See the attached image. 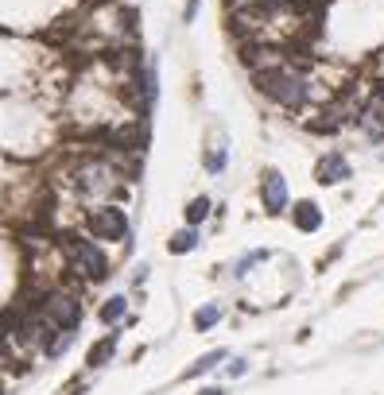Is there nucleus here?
Here are the masks:
<instances>
[{
  "instance_id": "obj_6",
  "label": "nucleus",
  "mask_w": 384,
  "mask_h": 395,
  "mask_svg": "<svg viewBox=\"0 0 384 395\" xmlns=\"http://www.w3.org/2000/svg\"><path fill=\"white\" fill-rule=\"evenodd\" d=\"M354 125L361 128L365 139H373V144H380V139H384V86H377L361 105H357Z\"/></svg>"
},
{
  "instance_id": "obj_11",
  "label": "nucleus",
  "mask_w": 384,
  "mask_h": 395,
  "mask_svg": "<svg viewBox=\"0 0 384 395\" xmlns=\"http://www.w3.org/2000/svg\"><path fill=\"white\" fill-rule=\"evenodd\" d=\"M210 217H214V198L210 194H194L183 205V225H191V229H202Z\"/></svg>"
},
{
  "instance_id": "obj_19",
  "label": "nucleus",
  "mask_w": 384,
  "mask_h": 395,
  "mask_svg": "<svg viewBox=\"0 0 384 395\" xmlns=\"http://www.w3.org/2000/svg\"><path fill=\"white\" fill-rule=\"evenodd\" d=\"M198 8H202V0H186V4H183V23L198 20Z\"/></svg>"
},
{
  "instance_id": "obj_10",
  "label": "nucleus",
  "mask_w": 384,
  "mask_h": 395,
  "mask_svg": "<svg viewBox=\"0 0 384 395\" xmlns=\"http://www.w3.org/2000/svg\"><path fill=\"white\" fill-rule=\"evenodd\" d=\"M117 345H120V333L113 329V333H105V337H97L94 345H89V353H86V368L94 372V368H105V365H113L117 360Z\"/></svg>"
},
{
  "instance_id": "obj_7",
  "label": "nucleus",
  "mask_w": 384,
  "mask_h": 395,
  "mask_svg": "<svg viewBox=\"0 0 384 395\" xmlns=\"http://www.w3.org/2000/svg\"><path fill=\"white\" fill-rule=\"evenodd\" d=\"M346 178H354V163H349L346 151L330 147V151H322L315 159V183L318 186H341Z\"/></svg>"
},
{
  "instance_id": "obj_2",
  "label": "nucleus",
  "mask_w": 384,
  "mask_h": 395,
  "mask_svg": "<svg viewBox=\"0 0 384 395\" xmlns=\"http://www.w3.org/2000/svg\"><path fill=\"white\" fill-rule=\"evenodd\" d=\"M55 252H59V263L67 268V275L74 279L78 287H101L105 279L113 275V260H109V252H105V244H97L94 236H86L81 229L59 233Z\"/></svg>"
},
{
  "instance_id": "obj_4",
  "label": "nucleus",
  "mask_w": 384,
  "mask_h": 395,
  "mask_svg": "<svg viewBox=\"0 0 384 395\" xmlns=\"http://www.w3.org/2000/svg\"><path fill=\"white\" fill-rule=\"evenodd\" d=\"M81 233L94 236L97 244H125V236L132 233V217L120 202H94L81 213Z\"/></svg>"
},
{
  "instance_id": "obj_18",
  "label": "nucleus",
  "mask_w": 384,
  "mask_h": 395,
  "mask_svg": "<svg viewBox=\"0 0 384 395\" xmlns=\"http://www.w3.org/2000/svg\"><path fill=\"white\" fill-rule=\"evenodd\" d=\"M244 372H249V357H230L225 360V376H230V380H241Z\"/></svg>"
},
{
  "instance_id": "obj_1",
  "label": "nucleus",
  "mask_w": 384,
  "mask_h": 395,
  "mask_svg": "<svg viewBox=\"0 0 384 395\" xmlns=\"http://www.w3.org/2000/svg\"><path fill=\"white\" fill-rule=\"evenodd\" d=\"M67 186L86 205H94V202H117V198L128 190V178H125V171L109 159L105 147H94V151H81L67 167Z\"/></svg>"
},
{
  "instance_id": "obj_20",
  "label": "nucleus",
  "mask_w": 384,
  "mask_h": 395,
  "mask_svg": "<svg viewBox=\"0 0 384 395\" xmlns=\"http://www.w3.org/2000/svg\"><path fill=\"white\" fill-rule=\"evenodd\" d=\"M198 395H225V388H222V384H206Z\"/></svg>"
},
{
  "instance_id": "obj_8",
  "label": "nucleus",
  "mask_w": 384,
  "mask_h": 395,
  "mask_svg": "<svg viewBox=\"0 0 384 395\" xmlns=\"http://www.w3.org/2000/svg\"><path fill=\"white\" fill-rule=\"evenodd\" d=\"M288 217H291V225L299 229V233H318V229L326 225V213H322V205L315 202V198H299V202H291L288 205Z\"/></svg>"
},
{
  "instance_id": "obj_21",
  "label": "nucleus",
  "mask_w": 384,
  "mask_h": 395,
  "mask_svg": "<svg viewBox=\"0 0 384 395\" xmlns=\"http://www.w3.org/2000/svg\"><path fill=\"white\" fill-rule=\"evenodd\" d=\"M144 279H148V268H144V263H140V268H136V275H132V283H136V287H140V283H144Z\"/></svg>"
},
{
  "instance_id": "obj_12",
  "label": "nucleus",
  "mask_w": 384,
  "mask_h": 395,
  "mask_svg": "<svg viewBox=\"0 0 384 395\" xmlns=\"http://www.w3.org/2000/svg\"><path fill=\"white\" fill-rule=\"evenodd\" d=\"M78 341V329H51V337L43 341V349H39V357H47V360H59V357H67V349Z\"/></svg>"
},
{
  "instance_id": "obj_13",
  "label": "nucleus",
  "mask_w": 384,
  "mask_h": 395,
  "mask_svg": "<svg viewBox=\"0 0 384 395\" xmlns=\"http://www.w3.org/2000/svg\"><path fill=\"white\" fill-rule=\"evenodd\" d=\"M268 260H272V248H252V252H244V256H237V260H233L230 275L237 279V283H241V279H249L252 271H256L260 263H268Z\"/></svg>"
},
{
  "instance_id": "obj_5",
  "label": "nucleus",
  "mask_w": 384,
  "mask_h": 395,
  "mask_svg": "<svg viewBox=\"0 0 384 395\" xmlns=\"http://www.w3.org/2000/svg\"><path fill=\"white\" fill-rule=\"evenodd\" d=\"M256 198H260V210H264L268 217H280V213H288L291 190H288V178H283L280 167H264V171H260Z\"/></svg>"
},
{
  "instance_id": "obj_17",
  "label": "nucleus",
  "mask_w": 384,
  "mask_h": 395,
  "mask_svg": "<svg viewBox=\"0 0 384 395\" xmlns=\"http://www.w3.org/2000/svg\"><path fill=\"white\" fill-rule=\"evenodd\" d=\"M225 167H230V147L210 144L206 151H202V171H206L210 178H218V175H225Z\"/></svg>"
},
{
  "instance_id": "obj_14",
  "label": "nucleus",
  "mask_w": 384,
  "mask_h": 395,
  "mask_svg": "<svg viewBox=\"0 0 384 395\" xmlns=\"http://www.w3.org/2000/svg\"><path fill=\"white\" fill-rule=\"evenodd\" d=\"M198 244H202V236H198V229H191V225L175 229V233L167 236V252H171V256H191Z\"/></svg>"
},
{
  "instance_id": "obj_9",
  "label": "nucleus",
  "mask_w": 384,
  "mask_h": 395,
  "mask_svg": "<svg viewBox=\"0 0 384 395\" xmlns=\"http://www.w3.org/2000/svg\"><path fill=\"white\" fill-rule=\"evenodd\" d=\"M97 322H101L105 329H120V326H128V294H125V291L109 294V299L97 307Z\"/></svg>"
},
{
  "instance_id": "obj_15",
  "label": "nucleus",
  "mask_w": 384,
  "mask_h": 395,
  "mask_svg": "<svg viewBox=\"0 0 384 395\" xmlns=\"http://www.w3.org/2000/svg\"><path fill=\"white\" fill-rule=\"evenodd\" d=\"M222 318H225V307H222V302H202V307L191 314V326H194V333H210V329L222 322Z\"/></svg>"
},
{
  "instance_id": "obj_3",
  "label": "nucleus",
  "mask_w": 384,
  "mask_h": 395,
  "mask_svg": "<svg viewBox=\"0 0 384 395\" xmlns=\"http://www.w3.org/2000/svg\"><path fill=\"white\" fill-rule=\"evenodd\" d=\"M39 318H43L51 329H78L81 318H86V302H81V291L74 287H62V283H47V287H35L28 302Z\"/></svg>"
},
{
  "instance_id": "obj_22",
  "label": "nucleus",
  "mask_w": 384,
  "mask_h": 395,
  "mask_svg": "<svg viewBox=\"0 0 384 395\" xmlns=\"http://www.w3.org/2000/svg\"><path fill=\"white\" fill-rule=\"evenodd\" d=\"M94 4H117V0H94Z\"/></svg>"
},
{
  "instance_id": "obj_16",
  "label": "nucleus",
  "mask_w": 384,
  "mask_h": 395,
  "mask_svg": "<svg viewBox=\"0 0 384 395\" xmlns=\"http://www.w3.org/2000/svg\"><path fill=\"white\" fill-rule=\"evenodd\" d=\"M225 360H230V353H225V349H210V353H202V357L183 372V380H198V376H206V372H214V368H222Z\"/></svg>"
},
{
  "instance_id": "obj_23",
  "label": "nucleus",
  "mask_w": 384,
  "mask_h": 395,
  "mask_svg": "<svg viewBox=\"0 0 384 395\" xmlns=\"http://www.w3.org/2000/svg\"><path fill=\"white\" fill-rule=\"evenodd\" d=\"M0 395H4V380H0Z\"/></svg>"
}]
</instances>
